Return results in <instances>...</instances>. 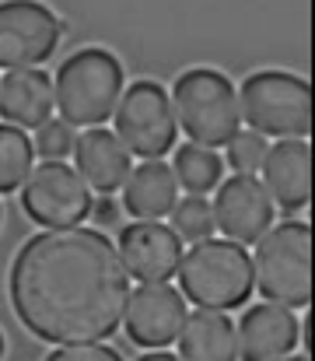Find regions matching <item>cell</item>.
Here are the masks:
<instances>
[{
    "mask_svg": "<svg viewBox=\"0 0 315 361\" xmlns=\"http://www.w3.org/2000/svg\"><path fill=\"white\" fill-rule=\"evenodd\" d=\"M266 137L256 130H238L228 144H224V161L231 169V176H259L263 161H266Z\"/></svg>",
    "mask_w": 315,
    "mask_h": 361,
    "instance_id": "22",
    "label": "cell"
},
{
    "mask_svg": "<svg viewBox=\"0 0 315 361\" xmlns=\"http://www.w3.org/2000/svg\"><path fill=\"white\" fill-rule=\"evenodd\" d=\"M238 361H280L298 344V319L277 302H256L235 323Z\"/></svg>",
    "mask_w": 315,
    "mask_h": 361,
    "instance_id": "13",
    "label": "cell"
},
{
    "mask_svg": "<svg viewBox=\"0 0 315 361\" xmlns=\"http://www.w3.org/2000/svg\"><path fill=\"white\" fill-rule=\"evenodd\" d=\"M14 316L46 344H99L123 323L130 274L102 228H53L25 242L7 277Z\"/></svg>",
    "mask_w": 315,
    "mask_h": 361,
    "instance_id": "1",
    "label": "cell"
},
{
    "mask_svg": "<svg viewBox=\"0 0 315 361\" xmlns=\"http://www.w3.org/2000/svg\"><path fill=\"white\" fill-rule=\"evenodd\" d=\"M74 161H78L74 169L81 172V179L102 197L123 190L133 169V154L123 147L116 130H105V126H92L74 140Z\"/></svg>",
    "mask_w": 315,
    "mask_h": 361,
    "instance_id": "15",
    "label": "cell"
},
{
    "mask_svg": "<svg viewBox=\"0 0 315 361\" xmlns=\"http://www.w3.org/2000/svg\"><path fill=\"white\" fill-rule=\"evenodd\" d=\"M4 348H7V344H4V330H0V358H4Z\"/></svg>",
    "mask_w": 315,
    "mask_h": 361,
    "instance_id": "28",
    "label": "cell"
},
{
    "mask_svg": "<svg viewBox=\"0 0 315 361\" xmlns=\"http://www.w3.org/2000/svg\"><path fill=\"white\" fill-rule=\"evenodd\" d=\"M116 137L123 140V147L140 158V161H158L175 147L179 137V120H175V106L172 95L158 85V81H137L123 92L119 106H116Z\"/></svg>",
    "mask_w": 315,
    "mask_h": 361,
    "instance_id": "7",
    "label": "cell"
},
{
    "mask_svg": "<svg viewBox=\"0 0 315 361\" xmlns=\"http://www.w3.org/2000/svg\"><path fill=\"white\" fill-rule=\"evenodd\" d=\"M242 123L273 140H305L315 123V95L291 71H256L238 88Z\"/></svg>",
    "mask_w": 315,
    "mask_h": 361,
    "instance_id": "4",
    "label": "cell"
},
{
    "mask_svg": "<svg viewBox=\"0 0 315 361\" xmlns=\"http://www.w3.org/2000/svg\"><path fill=\"white\" fill-rule=\"evenodd\" d=\"M214 225L221 239H231L238 245H256L277 218V204L266 193L259 176H228L214 190Z\"/></svg>",
    "mask_w": 315,
    "mask_h": 361,
    "instance_id": "10",
    "label": "cell"
},
{
    "mask_svg": "<svg viewBox=\"0 0 315 361\" xmlns=\"http://www.w3.org/2000/svg\"><path fill=\"white\" fill-rule=\"evenodd\" d=\"M32 158H35V147L28 133L11 123H0V197L25 186V179L35 169Z\"/></svg>",
    "mask_w": 315,
    "mask_h": 361,
    "instance_id": "20",
    "label": "cell"
},
{
    "mask_svg": "<svg viewBox=\"0 0 315 361\" xmlns=\"http://www.w3.org/2000/svg\"><path fill=\"white\" fill-rule=\"evenodd\" d=\"M179 200V183L168 161H140L123 183V211L133 221H161Z\"/></svg>",
    "mask_w": 315,
    "mask_h": 361,
    "instance_id": "17",
    "label": "cell"
},
{
    "mask_svg": "<svg viewBox=\"0 0 315 361\" xmlns=\"http://www.w3.org/2000/svg\"><path fill=\"white\" fill-rule=\"evenodd\" d=\"M175 344L183 361H238V330L228 312L197 309Z\"/></svg>",
    "mask_w": 315,
    "mask_h": 361,
    "instance_id": "18",
    "label": "cell"
},
{
    "mask_svg": "<svg viewBox=\"0 0 315 361\" xmlns=\"http://www.w3.org/2000/svg\"><path fill=\"white\" fill-rule=\"evenodd\" d=\"M137 361H183V358L172 355V351H147V355H140Z\"/></svg>",
    "mask_w": 315,
    "mask_h": 361,
    "instance_id": "26",
    "label": "cell"
},
{
    "mask_svg": "<svg viewBox=\"0 0 315 361\" xmlns=\"http://www.w3.org/2000/svg\"><path fill=\"white\" fill-rule=\"evenodd\" d=\"M119 259L126 274L140 284H168L179 274L183 263V239L172 232V225L161 221H133L119 228Z\"/></svg>",
    "mask_w": 315,
    "mask_h": 361,
    "instance_id": "12",
    "label": "cell"
},
{
    "mask_svg": "<svg viewBox=\"0 0 315 361\" xmlns=\"http://www.w3.org/2000/svg\"><path fill=\"white\" fill-rule=\"evenodd\" d=\"M74 126L63 120H49L42 123L39 130H35V140H32V147H35V154H42L46 161H63L67 154H74Z\"/></svg>",
    "mask_w": 315,
    "mask_h": 361,
    "instance_id": "23",
    "label": "cell"
},
{
    "mask_svg": "<svg viewBox=\"0 0 315 361\" xmlns=\"http://www.w3.org/2000/svg\"><path fill=\"white\" fill-rule=\"evenodd\" d=\"M46 361H123V358H119L116 348H109V344L99 341V344H63Z\"/></svg>",
    "mask_w": 315,
    "mask_h": 361,
    "instance_id": "24",
    "label": "cell"
},
{
    "mask_svg": "<svg viewBox=\"0 0 315 361\" xmlns=\"http://www.w3.org/2000/svg\"><path fill=\"white\" fill-rule=\"evenodd\" d=\"M186 319H190V309H186V298H183L179 288H172V284H137V288H130L123 326H126V337L137 348L165 351L168 344L179 341Z\"/></svg>",
    "mask_w": 315,
    "mask_h": 361,
    "instance_id": "11",
    "label": "cell"
},
{
    "mask_svg": "<svg viewBox=\"0 0 315 361\" xmlns=\"http://www.w3.org/2000/svg\"><path fill=\"white\" fill-rule=\"evenodd\" d=\"M172 106L179 130L204 147H224L242 130L238 88L214 67H190L172 85Z\"/></svg>",
    "mask_w": 315,
    "mask_h": 361,
    "instance_id": "5",
    "label": "cell"
},
{
    "mask_svg": "<svg viewBox=\"0 0 315 361\" xmlns=\"http://www.w3.org/2000/svg\"><path fill=\"white\" fill-rule=\"evenodd\" d=\"M123 63L102 46H85L74 56H67L56 67L53 78V99L60 120L81 130L102 126L116 116V106L123 99Z\"/></svg>",
    "mask_w": 315,
    "mask_h": 361,
    "instance_id": "3",
    "label": "cell"
},
{
    "mask_svg": "<svg viewBox=\"0 0 315 361\" xmlns=\"http://www.w3.org/2000/svg\"><path fill=\"white\" fill-rule=\"evenodd\" d=\"M280 361H309L305 355H288V358H280Z\"/></svg>",
    "mask_w": 315,
    "mask_h": 361,
    "instance_id": "27",
    "label": "cell"
},
{
    "mask_svg": "<svg viewBox=\"0 0 315 361\" xmlns=\"http://www.w3.org/2000/svg\"><path fill=\"white\" fill-rule=\"evenodd\" d=\"M168 218H172V232L183 242H190V245L214 239V232H217V225H214V204H210L207 197H193V193L179 197Z\"/></svg>",
    "mask_w": 315,
    "mask_h": 361,
    "instance_id": "21",
    "label": "cell"
},
{
    "mask_svg": "<svg viewBox=\"0 0 315 361\" xmlns=\"http://www.w3.org/2000/svg\"><path fill=\"white\" fill-rule=\"evenodd\" d=\"M53 78L39 67L7 71L0 78V120L18 130H39L53 120Z\"/></svg>",
    "mask_w": 315,
    "mask_h": 361,
    "instance_id": "16",
    "label": "cell"
},
{
    "mask_svg": "<svg viewBox=\"0 0 315 361\" xmlns=\"http://www.w3.org/2000/svg\"><path fill=\"white\" fill-rule=\"evenodd\" d=\"M63 39V21L42 0H0V67L28 71L46 63Z\"/></svg>",
    "mask_w": 315,
    "mask_h": 361,
    "instance_id": "9",
    "label": "cell"
},
{
    "mask_svg": "<svg viewBox=\"0 0 315 361\" xmlns=\"http://www.w3.org/2000/svg\"><path fill=\"white\" fill-rule=\"evenodd\" d=\"M21 207L42 232L74 228L92 214V186L67 161H42L21 186Z\"/></svg>",
    "mask_w": 315,
    "mask_h": 361,
    "instance_id": "8",
    "label": "cell"
},
{
    "mask_svg": "<svg viewBox=\"0 0 315 361\" xmlns=\"http://www.w3.org/2000/svg\"><path fill=\"white\" fill-rule=\"evenodd\" d=\"M92 218H95V225H116L119 221V204L112 197H99V204H92Z\"/></svg>",
    "mask_w": 315,
    "mask_h": 361,
    "instance_id": "25",
    "label": "cell"
},
{
    "mask_svg": "<svg viewBox=\"0 0 315 361\" xmlns=\"http://www.w3.org/2000/svg\"><path fill=\"white\" fill-rule=\"evenodd\" d=\"M256 291L284 309H305L312 302V225L291 218L273 225L252 252Z\"/></svg>",
    "mask_w": 315,
    "mask_h": 361,
    "instance_id": "6",
    "label": "cell"
},
{
    "mask_svg": "<svg viewBox=\"0 0 315 361\" xmlns=\"http://www.w3.org/2000/svg\"><path fill=\"white\" fill-rule=\"evenodd\" d=\"M0 221H4V204H0Z\"/></svg>",
    "mask_w": 315,
    "mask_h": 361,
    "instance_id": "29",
    "label": "cell"
},
{
    "mask_svg": "<svg viewBox=\"0 0 315 361\" xmlns=\"http://www.w3.org/2000/svg\"><path fill=\"white\" fill-rule=\"evenodd\" d=\"M179 291L207 312L242 309L256 291L252 252L231 239H204L190 245L179 263Z\"/></svg>",
    "mask_w": 315,
    "mask_h": 361,
    "instance_id": "2",
    "label": "cell"
},
{
    "mask_svg": "<svg viewBox=\"0 0 315 361\" xmlns=\"http://www.w3.org/2000/svg\"><path fill=\"white\" fill-rule=\"evenodd\" d=\"M312 169H315V154L309 140H277L266 151L263 161V186L273 197L277 207L284 211H302L312 200Z\"/></svg>",
    "mask_w": 315,
    "mask_h": 361,
    "instance_id": "14",
    "label": "cell"
},
{
    "mask_svg": "<svg viewBox=\"0 0 315 361\" xmlns=\"http://www.w3.org/2000/svg\"><path fill=\"white\" fill-rule=\"evenodd\" d=\"M172 172H175L179 190H186L193 197H207L224 179V161H221V154L214 147H204V144L190 140V144H175Z\"/></svg>",
    "mask_w": 315,
    "mask_h": 361,
    "instance_id": "19",
    "label": "cell"
}]
</instances>
